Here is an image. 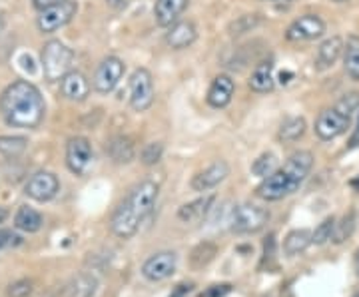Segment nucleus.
I'll return each instance as SVG.
<instances>
[{
	"label": "nucleus",
	"mask_w": 359,
	"mask_h": 297,
	"mask_svg": "<svg viewBox=\"0 0 359 297\" xmlns=\"http://www.w3.org/2000/svg\"><path fill=\"white\" fill-rule=\"evenodd\" d=\"M46 104L40 90L26 80H16L0 96V114L13 128L34 130L45 120Z\"/></svg>",
	"instance_id": "f257e3e1"
},
{
	"label": "nucleus",
	"mask_w": 359,
	"mask_h": 297,
	"mask_svg": "<svg viewBox=\"0 0 359 297\" xmlns=\"http://www.w3.org/2000/svg\"><path fill=\"white\" fill-rule=\"evenodd\" d=\"M158 192H160V188L152 179H144V182L136 184L130 193L126 195V200L112 214V220H110L112 232L122 239L136 236L142 222L148 218V214L154 208V204L158 200Z\"/></svg>",
	"instance_id": "f03ea898"
},
{
	"label": "nucleus",
	"mask_w": 359,
	"mask_h": 297,
	"mask_svg": "<svg viewBox=\"0 0 359 297\" xmlns=\"http://www.w3.org/2000/svg\"><path fill=\"white\" fill-rule=\"evenodd\" d=\"M312 168H314V154L312 152H308V150L294 152L285 160L284 168L276 170L273 174H269L268 178L262 179L255 193L266 202L284 200L287 195L298 192L301 184L310 176Z\"/></svg>",
	"instance_id": "7ed1b4c3"
},
{
	"label": "nucleus",
	"mask_w": 359,
	"mask_h": 297,
	"mask_svg": "<svg viewBox=\"0 0 359 297\" xmlns=\"http://www.w3.org/2000/svg\"><path fill=\"white\" fill-rule=\"evenodd\" d=\"M359 110V92H347L331 108H326L315 120V134L321 140H335L349 128Z\"/></svg>",
	"instance_id": "20e7f679"
},
{
	"label": "nucleus",
	"mask_w": 359,
	"mask_h": 297,
	"mask_svg": "<svg viewBox=\"0 0 359 297\" xmlns=\"http://www.w3.org/2000/svg\"><path fill=\"white\" fill-rule=\"evenodd\" d=\"M74 60V52L60 40H50L42 48V72L46 80L58 82L70 72Z\"/></svg>",
	"instance_id": "39448f33"
},
{
	"label": "nucleus",
	"mask_w": 359,
	"mask_h": 297,
	"mask_svg": "<svg viewBox=\"0 0 359 297\" xmlns=\"http://www.w3.org/2000/svg\"><path fill=\"white\" fill-rule=\"evenodd\" d=\"M269 222V211L255 204H239L230 216V227L236 234H255L266 227Z\"/></svg>",
	"instance_id": "423d86ee"
},
{
	"label": "nucleus",
	"mask_w": 359,
	"mask_h": 297,
	"mask_svg": "<svg viewBox=\"0 0 359 297\" xmlns=\"http://www.w3.org/2000/svg\"><path fill=\"white\" fill-rule=\"evenodd\" d=\"M154 80L146 68H138L130 78V106L136 112H146L154 104Z\"/></svg>",
	"instance_id": "0eeeda50"
},
{
	"label": "nucleus",
	"mask_w": 359,
	"mask_h": 297,
	"mask_svg": "<svg viewBox=\"0 0 359 297\" xmlns=\"http://www.w3.org/2000/svg\"><path fill=\"white\" fill-rule=\"evenodd\" d=\"M124 72H126L124 62L118 56H108L98 64L94 78H92V86L100 94H110L112 90L118 86Z\"/></svg>",
	"instance_id": "6e6552de"
},
{
	"label": "nucleus",
	"mask_w": 359,
	"mask_h": 297,
	"mask_svg": "<svg viewBox=\"0 0 359 297\" xmlns=\"http://www.w3.org/2000/svg\"><path fill=\"white\" fill-rule=\"evenodd\" d=\"M326 32V22L317 15H303L296 18L287 30H285V40L289 42H310Z\"/></svg>",
	"instance_id": "1a4fd4ad"
},
{
	"label": "nucleus",
	"mask_w": 359,
	"mask_h": 297,
	"mask_svg": "<svg viewBox=\"0 0 359 297\" xmlns=\"http://www.w3.org/2000/svg\"><path fill=\"white\" fill-rule=\"evenodd\" d=\"M78 4L74 0H64L58 6H52L48 10H42L38 16V29L45 34H52L62 26H66L72 18L76 16Z\"/></svg>",
	"instance_id": "9d476101"
},
{
	"label": "nucleus",
	"mask_w": 359,
	"mask_h": 297,
	"mask_svg": "<svg viewBox=\"0 0 359 297\" xmlns=\"http://www.w3.org/2000/svg\"><path fill=\"white\" fill-rule=\"evenodd\" d=\"M92 163V146L86 138L76 136L66 144V166L76 176H84Z\"/></svg>",
	"instance_id": "9b49d317"
},
{
	"label": "nucleus",
	"mask_w": 359,
	"mask_h": 297,
	"mask_svg": "<svg viewBox=\"0 0 359 297\" xmlns=\"http://www.w3.org/2000/svg\"><path fill=\"white\" fill-rule=\"evenodd\" d=\"M178 266V255L174 252H158L150 255L142 266V275L148 282H164Z\"/></svg>",
	"instance_id": "f8f14e48"
},
{
	"label": "nucleus",
	"mask_w": 359,
	"mask_h": 297,
	"mask_svg": "<svg viewBox=\"0 0 359 297\" xmlns=\"http://www.w3.org/2000/svg\"><path fill=\"white\" fill-rule=\"evenodd\" d=\"M60 190L58 178L52 172H36L24 186V193L36 202H50Z\"/></svg>",
	"instance_id": "ddd939ff"
},
{
	"label": "nucleus",
	"mask_w": 359,
	"mask_h": 297,
	"mask_svg": "<svg viewBox=\"0 0 359 297\" xmlns=\"http://www.w3.org/2000/svg\"><path fill=\"white\" fill-rule=\"evenodd\" d=\"M230 176V166L224 160H216L209 163L206 170L198 172L192 178V190L194 192H208L214 190L216 186H220L225 178Z\"/></svg>",
	"instance_id": "4468645a"
},
{
	"label": "nucleus",
	"mask_w": 359,
	"mask_h": 297,
	"mask_svg": "<svg viewBox=\"0 0 359 297\" xmlns=\"http://www.w3.org/2000/svg\"><path fill=\"white\" fill-rule=\"evenodd\" d=\"M198 38V29L192 20H180L166 32V45L172 50H184L192 46Z\"/></svg>",
	"instance_id": "2eb2a0df"
},
{
	"label": "nucleus",
	"mask_w": 359,
	"mask_h": 297,
	"mask_svg": "<svg viewBox=\"0 0 359 297\" xmlns=\"http://www.w3.org/2000/svg\"><path fill=\"white\" fill-rule=\"evenodd\" d=\"M60 92L64 98L72 100V102H82L86 100L90 94V82L82 72L70 70L68 74L60 80Z\"/></svg>",
	"instance_id": "dca6fc26"
},
{
	"label": "nucleus",
	"mask_w": 359,
	"mask_h": 297,
	"mask_svg": "<svg viewBox=\"0 0 359 297\" xmlns=\"http://www.w3.org/2000/svg\"><path fill=\"white\" fill-rule=\"evenodd\" d=\"M188 2L190 0H156L154 4L156 24L162 29H170L172 24H176L182 13L188 8Z\"/></svg>",
	"instance_id": "f3484780"
},
{
	"label": "nucleus",
	"mask_w": 359,
	"mask_h": 297,
	"mask_svg": "<svg viewBox=\"0 0 359 297\" xmlns=\"http://www.w3.org/2000/svg\"><path fill=\"white\" fill-rule=\"evenodd\" d=\"M234 90L236 84L232 80V76L220 74L212 80L208 90V104L212 108H225L234 98Z\"/></svg>",
	"instance_id": "a211bd4d"
},
{
	"label": "nucleus",
	"mask_w": 359,
	"mask_h": 297,
	"mask_svg": "<svg viewBox=\"0 0 359 297\" xmlns=\"http://www.w3.org/2000/svg\"><path fill=\"white\" fill-rule=\"evenodd\" d=\"M98 291V280L92 273H78L64 283L58 297H94Z\"/></svg>",
	"instance_id": "6ab92c4d"
},
{
	"label": "nucleus",
	"mask_w": 359,
	"mask_h": 297,
	"mask_svg": "<svg viewBox=\"0 0 359 297\" xmlns=\"http://www.w3.org/2000/svg\"><path fill=\"white\" fill-rule=\"evenodd\" d=\"M345 42L340 36H331L328 40H324L319 48H317V56H315V66L317 70H328L331 68L340 56L344 54Z\"/></svg>",
	"instance_id": "aec40b11"
},
{
	"label": "nucleus",
	"mask_w": 359,
	"mask_h": 297,
	"mask_svg": "<svg viewBox=\"0 0 359 297\" xmlns=\"http://www.w3.org/2000/svg\"><path fill=\"white\" fill-rule=\"evenodd\" d=\"M212 204H214V195H204V198H198L190 204H184L178 209V220L184 223L202 222L208 216Z\"/></svg>",
	"instance_id": "412c9836"
},
{
	"label": "nucleus",
	"mask_w": 359,
	"mask_h": 297,
	"mask_svg": "<svg viewBox=\"0 0 359 297\" xmlns=\"http://www.w3.org/2000/svg\"><path fill=\"white\" fill-rule=\"evenodd\" d=\"M276 86V80H273V62L271 60H266L262 64L255 66V70L252 72V78H250V88L254 92H260V94H266V92H271Z\"/></svg>",
	"instance_id": "4be33fe9"
},
{
	"label": "nucleus",
	"mask_w": 359,
	"mask_h": 297,
	"mask_svg": "<svg viewBox=\"0 0 359 297\" xmlns=\"http://www.w3.org/2000/svg\"><path fill=\"white\" fill-rule=\"evenodd\" d=\"M106 152H108V156H110L116 163H130L134 160L136 154L132 140L126 138V136H114V138L108 142Z\"/></svg>",
	"instance_id": "5701e85b"
},
{
	"label": "nucleus",
	"mask_w": 359,
	"mask_h": 297,
	"mask_svg": "<svg viewBox=\"0 0 359 297\" xmlns=\"http://www.w3.org/2000/svg\"><path fill=\"white\" fill-rule=\"evenodd\" d=\"M344 66L347 76L359 82V36L349 34L344 46Z\"/></svg>",
	"instance_id": "b1692460"
},
{
	"label": "nucleus",
	"mask_w": 359,
	"mask_h": 297,
	"mask_svg": "<svg viewBox=\"0 0 359 297\" xmlns=\"http://www.w3.org/2000/svg\"><path fill=\"white\" fill-rule=\"evenodd\" d=\"M312 246V232L310 230H294L284 239L285 255H299Z\"/></svg>",
	"instance_id": "393cba45"
},
{
	"label": "nucleus",
	"mask_w": 359,
	"mask_h": 297,
	"mask_svg": "<svg viewBox=\"0 0 359 297\" xmlns=\"http://www.w3.org/2000/svg\"><path fill=\"white\" fill-rule=\"evenodd\" d=\"M15 225L26 234H34L42 227V216L29 206H20L15 216Z\"/></svg>",
	"instance_id": "a878e982"
},
{
	"label": "nucleus",
	"mask_w": 359,
	"mask_h": 297,
	"mask_svg": "<svg viewBox=\"0 0 359 297\" xmlns=\"http://www.w3.org/2000/svg\"><path fill=\"white\" fill-rule=\"evenodd\" d=\"M303 132H305V120L301 116H289L282 122L278 136L284 142H296L303 136Z\"/></svg>",
	"instance_id": "bb28decb"
},
{
	"label": "nucleus",
	"mask_w": 359,
	"mask_h": 297,
	"mask_svg": "<svg viewBox=\"0 0 359 297\" xmlns=\"http://www.w3.org/2000/svg\"><path fill=\"white\" fill-rule=\"evenodd\" d=\"M29 148V140L22 136H0V154L6 158H16Z\"/></svg>",
	"instance_id": "cd10ccee"
},
{
	"label": "nucleus",
	"mask_w": 359,
	"mask_h": 297,
	"mask_svg": "<svg viewBox=\"0 0 359 297\" xmlns=\"http://www.w3.org/2000/svg\"><path fill=\"white\" fill-rule=\"evenodd\" d=\"M353 230H356V211H349V214H345L340 222H335L333 234H331V241L337 243V246L344 243L345 239L351 238Z\"/></svg>",
	"instance_id": "c85d7f7f"
},
{
	"label": "nucleus",
	"mask_w": 359,
	"mask_h": 297,
	"mask_svg": "<svg viewBox=\"0 0 359 297\" xmlns=\"http://www.w3.org/2000/svg\"><path fill=\"white\" fill-rule=\"evenodd\" d=\"M216 253H218V248H216L212 241H204V243H200L198 248H194V252H192V255H190V264H192V268L196 269L206 268L209 262L216 257Z\"/></svg>",
	"instance_id": "c756f323"
},
{
	"label": "nucleus",
	"mask_w": 359,
	"mask_h": 297,
	"mask_svg": "<svg viewBox=\"0 0 359 297\" xmlns=\"http://www.w3.org/2000/svg\"><path fill=\"white\" fill-rule=\"evenodd\" d=\"M262 24V16L260 15H244L236 18L230 26H228V32L232 34V36H241V34H246V32H252L255 26H260Z\"/></svg>",
	"instance_id": "7c9ffc66"
},
{
	"label": "nucleus",
	"mask_w": 359,
	"mask_h": 297,
	"mask_svg": "<svg viewBox=\"0 0 359 297\" xmlns=\"http://www.w3.org/2000/svg\"><path fill=\"white\" fill-rule=\"evenodd\" d=\"M276 163H278V158L271 152H266L252 163V174L260 176V178H268L269 174L276 172Z\"/></svg>",
	"instance_id": "2f4dec72"
},
{
	"label": "nucleus",
	"mask_w": 359,
	"mask_h": 297,
	"mask_svg": "<svg viewBox=\"0 0 359 297\" xmlns=\"http://www.w3.org/2000/svg\"><path fill=\"white\" fill-rule=\"evenodd\" d=\"M333 227H335V218H333V216H329V218H326L324 222L315 227V232L312 234V243H315V246H324L326 241L331 239Z\"/></svg>",
	"instance_id": "473e14b6"
},
{
	"label": "nucleus",
	"mask_w": 359,
	"mask_h": 297,
	"mask_svg": "<svg viewBox=\"0 0 359 297\" xmlns=\"http://www.w3.org/2000/svg\"><path fill=\"white\" fill-rule=\"evenodd\" d=\"M162 154H164V144L162 142H150L144 146L140 158L144 166H156V163L162 160Z\"/></svg>",
	"instance_id": "72a5a7b5"
},
{
	"label": "nucleus",
	"mask_w": 359,
	"mask_h": 297,
	"mask_svg": "<svg viewBox=\"0 0 359 297\" xmlns=\"http://www.w3.org/2000/svg\"><path fill=\"white\" fill-rule=\"evenodd\" d=\"M30 291H32V282H29V280L15 282L8 287V296L10 297H29Z\"/></svg>",
	"instance_id": "f704fd0d"
},
{
	"label": "nucleus",
	"mask_w": 359,
	"mask_h": 297,
	"mask_svg": "<svg viewBox=\"0 0 359 297\" xmlns=\"http://www.w3.org/2000/svg\"><path fill=\"white\" fill-rule=\"evenodd\" d=\"M230 291H232V285L230 283H222V285H212V287H208L200 297H225Z\"/></svg>",
	"instance_id": "c9c22d12"
},
{
	"label": "nucleus",
	"mask_w": 359,
	"mask_h": 297,
	"mask_svg": "<svg viewBox=\"0 0 359 297\" xmlns=\"http://www.w3.org/2000/svg\"><path fill=\"white\" fill-rule=\"evenodd\" d=\"M64 0H32V4H34V8L36 10H48V8H52V6H58L62 4Z\"/></svg>",
	"instance_id": "e433bc0d"
},
{
	"label": "nucleus",
	"mask_w": 359,
	"mask_h": 297,
	"mask_svg": "<svg viewBox=\"0 0 359 297\" xmlns=\"http://www.w3.org/2000/svg\"><path fill=\"white\" fill-rule=\"evenodd\" d=\"M18 236H15L13 232H2L0 230V250L2 248H6V246H13V243H16L18 241Z\"/></svg>",
	"instance_id": "4c0bfd02"
},
{
	"label": "nucleus",
	"mask_w": 359,
	"mask_h": 297,
	"mask_svg": "<svg viewBox=\"0 0 359 297\" xmlns=\"http://www.w3.org/2000/svg\"><path fill=\"white\" fill-rule=\"evenodd\" d=\"M347 148L353 150V148H359V120H358V126H356V130H353V134L349 138V144H347Z\"/></svg>",
	"instance_id": "58836bf2"
},
{
	"label": "nucleus",
	"mask_w": 359,
	"mask_h": 297,
	"mask_svg": "<svg viewBox=\"0 0 359 297\" xmlns=\"http://www.w3.org/2000/svg\"><path fill=\"white\" fill-rule=\"evenodd\" d=\"M190 291H192V285H180L178 289L172 294V297H188Z\"/></svg>",
	"instance_id": "ea45409f"
},
{
	"label": "nucleus",
	"mask_w": 359,
	"mask_h": 297,
	"mask_svg": "<svg viewBox=\"0 0 359 297\" xmlns=\"http://www.w3.org/2000/svg\"><path fill=\"white\" fill-rule=\"evenodd\" d=\"M128 2H130V0H106V4H108V6H112V8H116V10L124 8Z\"/></svg>",
	"instance_id": "a19ab883"
},
{
	"label": "nucleus",
	"mask_w": 359,
	"mask_h": 297,
	"mask_svg": "<svg viewBox=\"0 0 359 297\" xmlns=\"http://www.w3.org/2000/svg\"><path fill=\"white\" fill-rule=\"evenodd\" d=\"M6 216H8V214H6V209L0 208V223H2V222H4V220H6Z\"/></svg>",
	"instance_id": "79ce46f5"
},
{
	"label": "nucleus",
	"mask_w": 359,
	"mask_h": 297,
	"mask_svg": "<svg viewBox=\"0 0 359 297\" xmlns=\"http://www.w3.org/2000/svg\"><path fill=\"white\" fill-rule=\"evenodd\" d=\"M356 271H358V275H359V250L358 253H356Z\"/></svg>",
	"instance_id": "37998d69"
},
{
	"label": "nucleus",
	"mask_w": 359,
	"mask_h": 297,
	"mask_svg": "<svg viewBox=\"0 0 359 297\" xmlns=\"http://www.w3.org/2000/svg\"><path fill=\"white\" fill-rule=\"evenodd\" d=\"M273 2H280V4H289V2H294V0H273Z\"/></svg>",
	"instance_id": "c03bdc74"
},
{
	"label": "nucleus",
	"mask_w": 359,
	"mask_h": 297,
	"mask_svg": "<svg viewBox=\"0 0 359 297\" xmlns=\"http://www.w3.org/2000/svg\"><path fill=\"white\" fill-rule=\"evenodd\" d=\"M2 29H4V20H2V16H0V32H2Z\"/></svg>",
	"instance_id": "a18cd8bd"
},
{
	"label": "nucleus",
	"mask_w": 359,
	"mask_h": 297,
	"mask_svg": "<svg viewBox=\"0 0 359 297\" xmlns=\"http://www.w3.org/2000/svg\"><path fill=\"white\" fill-rule=\"evenodd\" d=\"M333 2H345V0H333Z\"/></svg>",
	"instance_id": "49530a36"
},
{
	"label": "nucleus",
	"mask_w": 359,
	"mask_h": 297,
	"mask_svg": "<svg viewBox=\"0 0 359 297\" xmlns=\"http://www.w3.org/2000/svg\"><path fill=\"white\" fill-rule=\"evenodd\" d=\"M271 2H273V0H271Z\"/></svg>",
	"instance_id": "de8ad7c7"
}]
</instances>
